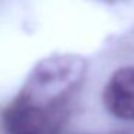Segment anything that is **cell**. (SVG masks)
I'll list each match as a JSON object with an SVG mask.
<instances>
[{
  "mask_svg": "<svg viewBox=\"0 0 134 134\" xmlns=\"http://www.w3.org/2000/svg\"><path fill=\"white\" fill-rule=\"evenodd\" d=\"M51 117L43 110L15 97L2 111V125L6 134H48L51 131Z\"/></svg>",
  "mask_w": 134,
  "mask_h": 134,
  "instance_id": "7a4b0ae2",
  "label": "cell"
},
{
  "mask_svg": "<svg viewBox=\"0 0 134 134\" xmlns=\"http://www.w3.org/2000/svg\"><path fill=\"white\" fill-rule=\"evenodd\" d=\"M107 111L120 120H134V66L113 72L102 92Z\"/></svg>",
  "mask_w": 134,
  "mask_h": 134,
  "instance_id": "3957f363",
  "label": "cell"
},
{
  "mask_svg": "<svg viewBox=\"0 0 134 134\" xmlns=\"http://www.w3.org/2000/svg\"><path fill=\"white\" fill-rule=\"evenodd\" d=\"M48 134H51V133H48Z\"/></svg>",
  "mask_w": 134,
  "mask_h": 134,
  "instance_id": "277c9868",
  "label": "cell"
},
{
  "mask_svg": "<svg viewBox=\"0 0 134 134\" xmlns=\"http://www.w3.org/2000/svg\"><path fill=\"white\" fill-rule=\"evenodd\" d=\"M84 72L85 62L78 55H51L33 66L16 98L52 115L81 82Z\"/></svg>",
  "mask_w": 134,
  "mask_h": 134,
  "instance_id": "6da1fadb",
  "label": "cell"
}]
</instances>
